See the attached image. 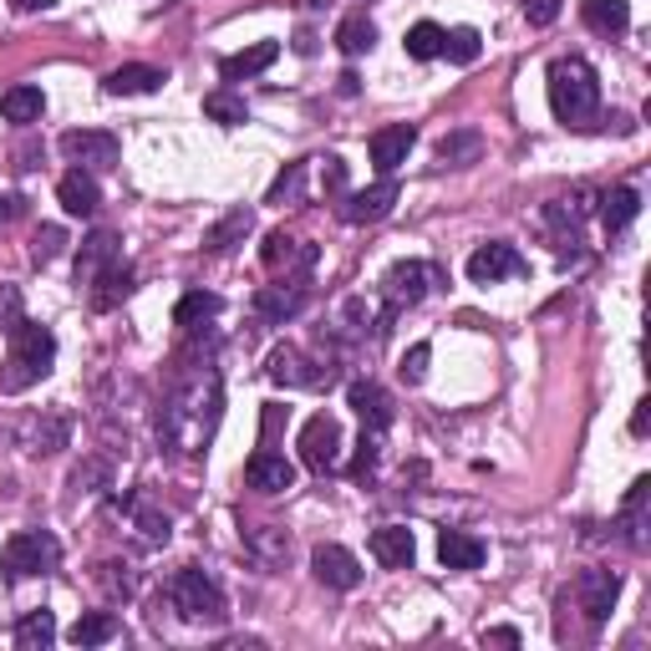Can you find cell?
<instances>
[{
  "instance_id": "1",
  "label": "cell",
  "mask_w": 651,
  "mask_h": 651,
  "mask_svg": "<svg viewBox=\"0 0 651 651\" xmlns=\"http://www.w3.org/2000/svg\"><path fill=\"white\" fill-rule=\"evenodd\" d=\"M219 402H225V388H219L214 356H204V351L199 356H178L174 392L158 407V443L178 458H199L209 448L214 427H219Z\"/></svg>"
},
{
  "instance_id": "2",
  "label": "cell",
  "mask_w": 651,
  "mask_h": 651,
  "mask_svg": "<svg viewBox=\"0 0 651 651\" xmlns=\"http://www.w3.org/2000/svg\"><path fill=\"white\" fill-rule=\"evenodd\" d=\"M550 107L565 127H596L601 113V82H596V66L586 56H555L550 62Z\"/></svg>"
},
{
  "instance_id": "3",
  "label": "cell",
  "mask_w": 651,
  "mask_h": 651,
  "mask_svg": "<svg viewBox=\"0 0 651 651\" xmlns=\"http://www.w3.org/2000/svg\"><path fill=\"white\" fill-rule=\"evenodd\" d=\"M6 337H11V351H6V366H0V392L16 397V392L37 388L41 376L51 372V362H56V337H51V326L25 321V316Z\"/></svg>"
},
{
  "instance_id": "4",
  "label": "cell",
  "mask_w": 651,
  "mask_h": 651,
  "mask_svg": "<svg viewBox=\"0 0 651 651\" xmlns=\"http://www.w3.org/2000/svg\"><path fill=\"white\" fill-rule=\"evenodd\" d=\"M168 601H174L178 616H188V621H209V627H219V621L229 616V601H225V590H219V580H214L209 570H199V565L174 570V580H168Z\"/></svg>"
},
{
  "instance_id": "5",
  "label": "cell",
  "mask_w": 651,
  "mask_h": 651,
  "mask_svg": "<svg viewBox=\"0 0 651 651\" xmlns=\"http://www.w3.org/2000/svg\"><path fill=\"white\" fill-rule=\"evenodd\" d=\"M0 565L11 576H51L62 565V539L51 535V529H16L6 539V550H0Z\"/></svg>"
},
{
  "instance_id": "6",
  "label": "cell",
  "mask_w": 651,
  "mask_h": 651,
  "mask_svg": "<svg viewBox=\"0 0 651 651\" xmlns=\"http://www.w3.org/2000/svg\"><path fill=\"white\" fill-rule=\"evenodd\" d=\"M296 448H301V464L311 468V474H331V468H341V423L331 413L306 417Z\"/></svg>"
},
{
  "instance_id": "7",
  "label": "cell",
  "mask_w": 651,
  "mask_h": 651,
  "mask_svg": "<svg viewBox=\"0 0 651 651\" xmlns=\"http://www.w3.org/2000/svg\"><path fill=\"white\" fill-rule=\"evenodd\" d=\"M62 158L76 163V168H87V174H102V168H113L117 158H123V143L113 138V133H97V127H72V133H62Z\"/></svg>"
},
{
  "instance_id": "8",
  "label": "cell",
  "mask_w": 651,
  "mask_h": 651,
  "mask_svg": "<svg viewBox=\"0 0 651 651\" xmlns=\"http://www.w3.org/2000/svg\"><path fill=\"white\" fill-rule=\"evenodd\" d=\"M402 199V188L392 174H382L372 188H356V194H347V199L337 204V214L347 219V225H376V219H388L392 204Z\"/></svg>"
},
{
  "instance_id": "9",
  "label": "cell",
  "mask_w": 651,
  "mask_h": 651,
  "mask_svg": "<svg viewBox=\"0 0 651 651\" xmlns=\"http://www.w3.org/2000/svg\"><path fill=\"white\" fill-rule=\"evenodd\" d=\"M260 260H265V270H270V276L301 280L306 270H311V265H316V245H306V239L286 235V229H270V235H265V250H260Z\"/></svg>"
},
{
  "instance_id": "10",
  "label": "cell",
  "mask_w": 651,
  "mask_h": 651,
  "mask_svg": "<svg viewBox=\"0 0 651 651\" xmlns=\"http://www.w3.org/2000/svg\"><path fill=\"white\" fill-rule=\"evenodd\" d=\"M525 270H529L525 255L514 250V245H504V239H494V245H478V250L468 255V280H474V286L514 280V276H525Z\"/></svg>"
},
{
  "instance_id": "11",
  "label": "cell",
  "mask_w": 651,
  "mask_h": 651,
  "mask_svg": "<svg viewBox=\"0 0 651 651\" xmlns=\"http://www.w3.org/2000/svg\"><path fill=\"white\" fill-rule=\"evenodd\" d=\"M311 570L321 586L331 590H356L362 586V565H356V555L347 550V545H331V539H321L311 550Z\"/></svg>"
},
{
  "instance_id": "12",
  "label": "cell",
  "mask_w": 651,
  "mask_h": 651,
  "mask_svg": "<svg viewBox=\"0 0 651 651\" xmlns=\"http://www.w3.org/2000/svg\"><path fill=\"white\" fill-rule=\"evenodd\" d=\"M382 296H388V316L417 306L427 296V265L423 260H397L388 276H382Z\"/></svg>"
},
{
  "instance_id": "13",
  "label": "cell",
  "mask_w": 651,
  "mask_h": 651,
  "mask_svg": "<svg viewBox=\"0 0 651 651\" xmlns=\"http://www.w3.org/2000/svg\"><path fill=\"white\" fill-rule=\"evenodd\" d=\"M576 596H580V611H586L590 627H601L606 616L616 611V596H621V576L616 570H586L576 580Z\"/></svg>"
},
{
  "instance_id": "14",
  "label": "cell",
  "mask_w": 651,
  "mask_h": 651,
  "mask_svg": "<svg viewBox=\"0 0 651 651\" xmlns=\"http://www.w3.org/2000/svg\"><path fill=\"white\" fill-rule=\"evenodd\" d=\"M265 372H270V382H280V388H326V382H331V372H316V362L301 347H276Z\"/></svg>"
},
{
  "instance_id": "15",
  "label": "cell",
  "mask_w": 651,
  "mask_h": 651,
  "mask_svg": "<svg viewBox=\"0 0 651 651\" xmlns=\"http://www.w3.org/2000/svg\"><path fill=\"white\" fill-rule=\"evenodd\" d=\"M245 484H250L255 494H290V488H296V464H290L286 453L260 448L250 464H245Z\"/></svg>"
},
{
  "instance_id": "16",
  "label": "cell",
  "mask_w": 651,
  "mask_h": 651,
  "mask_svg": "<svg viewBox=\"0 0 651 651\" xmlns=\"http://www.w3.org/2000/svg\"><path fill=\"white\" fill-rule=\"evenodd\" d=\"M347 402H351V413L362 417L366 433H388V427H392V397H388V388H376V382H351Z\"/></svg>"
},
{
  "instance_id": "17",
  "label": "cell",
  "mask_w": 651,
  "mask_h": 651,
  "mask_svg": "<svg viewBox=\"0 0 651 651\" xmlns=\"http://www.w3.org/2000/svg\"><path fill=\"white\" fill-rule=\"evenodd\" d=\"M113 260H123V239H117L113 229H92V235L82 239V255H76V286L87 290L92 276L107 270Z\"/></svg>"
},
{
  "instance_id": "18",
  "label": "cell",
  "mask_w": 651,
  "mask_h": 651,
  "mask_svg": "<svg viewBox=\"0 0 651 651\" xmlns=\"http://www.w3.org/2000/svg\"><path fill=\"white\" fill-rule=\"evenodd\" d=\"M301 306H306V286H301V280H280V286H265L260 296H255V311H260V321H270V326L296 321V316H301Z\"/></svg>"
},
{
  "instance_id": "19",
  "label": "cell",
  "mask_w": 651,
  "mask_h": 651,
  "mask_svg": "<svg viewBox=\"0 0 651 651\" xmlns=\"http://www.w3.org/2000/svg\"><path fill=\"white\" fill-rule=\"evenodd\" d=\"M372 555L376 565H388V570H407L417 560V539L407 525H382L372 529Z\"/></svg>"
},
{
  "instance_id": "20",
  "label": "cell",
  "mask_w": 651,
  "mask_h": 651,
  "mask_svg": "<svg viewBox=\"0 0 651 651\" xmlns=\"http://www.w3.org/2000/svg\"><path fill=\"white\" fill-rule=\"evenodd\" d=\"M56 199H62V209L72 214V219H92L102 204V188L87 168H72V174H62V184H56Z\"/></svg>"
},
{
  "instance_id": "21",
  "label": "cell",
  "mask_w": 651,
  "mask_h": 651,
  "mask_svg": "<svg viewBox=\"0 0 651 651\" xmlns=\"http://www.w3.org/2000/svg\"><path fill=\"white\" fill-rule=\"evenodd\" d=\"M127 290H133V270H127V260H113L107 270H97L87 286V306L92 311H117V306L127 301Z\"/></svg>"
},
{
  "instance_id": "22",
  "label": "cell",
  "mask_w": 651,
  "mask_h": 651,
  "mask_svg": "<svg viewBox=\"0 0 651 651\" xmlns=\"http://www.w3.org/2000/svg\"><path fill=\"white\" fill-rule=\"evenodd\" d=\"M239 539H245V550H250L265 570H280V565L290 560V535L280 525H245Z\"/></svg>"
},
{
  "instance_id": "23",
  "label": "cell",
  "mask_w": 651,
  "mask_h": 651,
  "mask_svg": "<svg viewBox=\"0 0 651 651\" xmlns=\"http://www.w3.org/2000/svg\"><path fill=\"white\" fill-rule=\"evenodd\" d=\"M413 148H417V133H413L407 123L372 133V163H376V174H397V168L407 163V153H413Z\"/></svg>"
},
{
  "instance_id": "24",
  "label": "cell",
  "mask_w": 651,
  "mask_h": 651,
  "mask_svg": "<svg viewBox=\"0 0 651 651\" xmlns=\"http://www.w3.org/2000/svg\"><path fill=\"white\" fill-rule=\"evenodd\" d=\"M484 539H474V535H464V529H443L438 535V560H443V570H478L484 565Z\"/></svg>"
},
{
  "instance_id": "25",
  "label": "cell",
  "mask_w": 651,
  "mask_h": 651,
  "mask_svg": "<svg viewBox=\"0 0 651 651\" xmlns=\"http://www.w3.org/2000/svg\"><path fill=\"white\" fill-rule=\"evenodd\" d=\"M41 113H46V97H41V87H31V82H16V87L0 92V117L16 127L25 123H41Z\"/></svg>"
},
{
  "instance_id": "26",
  "label": "cell",
  "mask_w": 651,
  "mask_h": 651,
  "mask_svg": "<svg viewBox=\"0 0 651 651\" xmlns=\"http://www.w3.org/2000/svg\"><path fill=\"white\" fill-rule=\"evenodd\" d=\"M127 519H133V529H138L148 545H168V535H174V519L158 509L153 499H143V494H127Z\"/></svg>"
},
{
  "instance_id": "27",
  "label": "cell",
  "mask_w": 651,
  "mask_h": 651,
  "mask_svg": "<svg viewBox=\"0 0 651 651\" xmlns=\"http://www.w3.org/2000/svg\"><path fill=\"white\" fill-rule=\"evenodd\" d=\"M163 82H168L163 66H117L102 87H107V97H143V92H158Z\"/></svg>"
},
{
  "instance_id": "28",
  "label": "cell",
  "mask_w": 651,
  "mask_h": 651,
  "mask_svg": "<svg viewBox=\"0 0 651 651\" xmlns=\"http://www.w3.org/2000/svg\"><path fill=\"white\" fill-rule=\"evenodd\" d=\"M276 56H280L276 41H255V46H245V51H235V56H225V62H219V76H225V82H245V76H260L265 66L276 62Z\"/></svg>"
},
{
  "instance_id": "29",
  "label": "cell",
  "mask_w": 651,
  "mask_h": 651,
  "mask_svg": "<svg viewBox=\"0 0 651 651\" xmlns=\"http://www.w3.org/2000/svg\"><path fill=\"white\" fill-rule=\"evenodd\" d=\"M250 229H255V214L245 209V204H239V209H229L225 219H219V225H214L209 235H204V250H209V255L235 250V245H245V235H250Z\"/></svg>"
},
{
  "instance_id": "30",
  "label": "cell",
  "mask_w": 651,
  "mask_h": 651,
  "mask_svg": "<svg viewBox=\"0 0 651 651\" xmlns=\"http://www.w3.org/2000/svg\"><path fill=\"white\" fill-rule=\"evenodd\" d=\"M580 21H586L590 31H601V37H621L631 25V6L627 0H586V6H580Z\"/></svg>"
},
{
  "instance_id": "31",
  "label": "cell",
  "mask_w": 651,
  "mask_h": 651,
  "mask_svg": "<svg viewBox=\"0 0 651 651\" xmlns=\"http://www.w3.org/2000/svg\"><path fill=\"white\" fill-rule=\"evenodd\" d=\"M66 438H72V417L46 413V417H31V438H25V448L31 453H62Z\"/></svg>"
},
{
  "instance_id": "32",
  "label": "cell",
  "mask_w": 651,
  "mask_h": 651,
  "mask_svg": "<svg viewBox=\"0 0 651 651\" xmlns=\"http://www.w3.org/2000/svg\"><path fill=\"white\" fill-rule=\"evenodd\" d=\"M647 494H651V484L647 478H637L631 494H627V504H621V529H627L631 550H647Z\"/></svg>"
},
{
  "instance_id": "33",
  "label": "cell",
  "mask_w": 651,
  "mask_h": 651,
  "mask_svg": "<svg viewBox=\"0 0 651 651\" xmlns=\"http://www.w3.org/2000/svg\"><path fill=\"white\" fill-rule=\"evenodd\" d=\"M637 214H641V194L631 184L606 188V194H601V225L611 229V235H616V229H627Z\"/></svg>"
},
{
  "instance_id": "34",
  "label": "cell",
  "mask_w": 651,
  "mask_h": 651,
  "mask_svg": "<svg viewBox=\"0 0 651 651\" xmlns=\"http://www.w3.org/2000/svg\"><path fill=\"white\" fill-rule=\"evenodd\" d=\"M219 311H225V301H219L214 290H188L184 301L174 306V326H184V331H199V326L214 321Z\"/></svg>"
},
{
  "instance_id": "35",
  "label": "cell",
  "mask_w": 651,
  "mask_h": 651,
  "mask_svg": "<svg viewBox=\"0 0 651 651\" xmlns=\"http://www.w3.org/2000/svg\"><path fill=\"white\" fill-rule=\"evenodd\" d=\"M337 46H341V56H362V51H372L376 46L372 16H366V11H351L347 21L337 25Z\"/></svg>"
},
{
  "instance_id": "36",
  "label": "cell",
  "mask_w": 651,
  "mask_h": 651,
  "mask_svg": "<svg viewBox=\"0 0 651 651\" xmlns=\"http://www.w3.org/2000/svg\"><path fill=\"white\" fill-rule=\"evenodd\" d=\"M56 641V616L51 611H25L16 621V647L21 651H46Z\"/></svg>"
},
{
  "instance_id": "37",
  "label": "cell",
  "mask_w": 651,
  "mask_h": 651,
  "mask_svg": "<svg viewBox=\"0 0 651 651\" xmlns=\"http://www.w3.org/2000/svg\"><path fill=\"white\" fill-rule=\"evenodd\" d=\"M117 616L113 611H87V616H76V627L66 631L72 637V647H102V641H113L117 637Z\"/></svg>"
},
{
  "instance_id": "38",
  "label": "cell",
  "mask_w": 651,
  "mask_h": 651,
  "mask_svg": "<svg viewBox=\"0 0 651 651\" xmlns=\"http://www.w3.org/2000/svg\"><path fill=\"white\" fill-rule=\"evenodd\" d=\"M204 117H214L219 127H239V123H250V102L235 97V92H209L204 97Z\"/></svg>"
},
{
  "instance_id": "39",
  "label": "cell",
  "mask_w": 651,
  "mask_h": 651,
  "mask_svg": "<svg viewBox=\"0 0 651 651\" xmlns=\"http://www.w3.org/2000/svg\"><path fill=\"white\" fill-rule=\"evenodd\" d=\"M402 46H407V56H413V62H433V56H443V25L438 21H417Z\"/></svg>"
},
{
  "instance_id": "40",
  "label": "cell",
  "mask_w": 651,
  "mask_h": 651,
  "mask_svg": "<svg viewBox=\"0 0 651 651\" xmlns=\"http://www.w3.org/2000/svg\"><path fill=\"white\" fill-rule=\"evenodd\" d=\"M478 51H484V41H478L474 25H458V31H443V56L458 66H474Z\"/></svg>"
},
{
  "instance_id": "41",
  "label": "cell",
  "mask_w": 651,
  "mask_h": 651,
  "mask_svg": "<svg viewBox=\"0 0 651 651\" xmlns=\"http://www.w3.org/2000/svg\"><path fill=\"white\" fill-rule=\"evenodd\" d=\"M478 148H484V138H478L474 127H464V133H448V138L438 143V158L448 163V168H464V163L478 158Z\"/></svg>"
},
{
  "instance_id": "42",
  "label": "cell",
  "mask_w": 651,
  "mask_h": 651,
  "mask_svg": "<svg viewBox=\"0 0 651 651\" xmlns=\"http://www.w3.org/2000/svg\"><path fill=\"white\" fill-rule=\"evenodd\" d=\"M306 188V163H286V174L270 184V194H265V204H296Z\"/></svg>"
},
{
  "instance_id": "43",
  "label": "cell",
  "mask_w": 651,
  "mask_h": 651,
  "mask_svg": "<svg viewBox=\"0 0 651 651\" xmlns=\"http://www.w3.org/2000/svg\"><path fill=\"white\" fill-rule=\"evenodd\" d=\"M62 250H66L62 225H41V229H37V239H31V260H37V265H51Z\"/></svg>"
},
{
  "instance_id": "44",
  "label": "cell",
  "mask_w": 651,
  "mask_h": 651,
  "mask_svg": "<svg viewBox=\"0 0 651 651\" xmlns=\"http://www.w3.org/2000/svg\"><path fill=\"white\" fill-rule=\"evenodd\" d=\"M427 356H433V347H427V341H417V347L402 356L397 372H402V382H407V388H417V382L427 376Z\"/></svg>"
},
{
  "instance_id": "45",
  "label": "cell",
  "mask_w": 651,
  "mask_h": 651,
  "mask_svg": "<svg viewBox=\"0 0 651 651\" xmlns=\"http://www.w3.org/2000/svg\"><path fill=\"white\" fill-rule=\"evenodd\" d=\"M382 433H366L362 427V453H356V464H351V478H372L376 474V453H382Z\"/></svg>"
},
{
  "instance_id": "46",
  "label": "cell",
  "mask_w": 651,
  "mask_h": 651,
  "mask_svg": "<svg viewBox=\"0 0 651 651\" xmlns=\"http://www.w3.org/2000/svg\"><path fill=\"white\" fill-rule=\"evenodd\" d=\"M117 570H123V565H113V560L97 565V586L107 590V596H123L127 601V596H133V576H117Z\"/></svg>"
},
{
  "instance_id": "47",
  "label": "cell",
  "mask_w": 651,
  "mask_h": 651,
  "mask_svg": "<svg viewBox=\"0 0 651 651\" xmlns=\"http://www.w3.org/2000/svg\"><path fill=\"white\" fill-rule=\"evenodd\" d=\"M525 21L529 25H555L560 21V0H525Z\"/></svg>"
},
{
  "instance_id": "48",
  "label": "cell",
  "mask_w": 651,
  "mask_h": 651,
  "mask_svg": "<svg viewBox=\"0 0 651 651\" xmlns=\"http://www.w3.org/2000/svg\"><path fill=\"white\" fill-rule=\"evenodd\" d=\"M107 478H113V474H107V464H102V458H92V464H82V468L72 474V488H82V484H107Z\"/></svg>"
},
{
  "instance_id": "49",
  "label": "cell",
  "mask_w": 651,
  "mask_h": 651,
  "mask_svg": "<svg viewBox=\"0 0 651 651\" xmlns=\"http://www.w3.org/2000/svg\"><path fill=\"white\" fill-rule=\"evenodd\" d=\"M321 184L331 188V194H341V188H347V163H341V158H326V168H321Z\"/></svg>"
},
{
  "instance_id": "50",
  "label": "cell",
  "mask_w": 651,
  "mask_h": 651,
  "mask_svg": "<svg viewBox=\"0 0 651 651\" xmlns=\"http://www.w3.org/2000/svg\"><path fill=\"white\" fill-rule=\"evenodd\" d=\"M21 214H25V199H21V194H6V199H0V229L16 225Z\"/></svg>"
},
{
  "instance_id": "51",
  "label": "cell",
  "mask_w": 651,
  "mask_h": 651,
  "mask_svg": "<svg viewBox=\"0 0 651 651\" xmlns=\"http://www.w3.org/2000/svg\"><path fill=\"white\" fill-rule=\"evenodd\" d=\"M484 641H494V647H519V631H514V627H494V631H484Z\"/></svg>"
},
{
  "instance_id": "52",
  "label": "cell",
  "mask_w": 651,
  "mask_h": 651,
  "mask_svg": "<svg viewBox=\"0 0 651 651\" xmlns=\"http://www.w3.org/2000/svg\"><path fill=\"white\" fill-rule=\"evenodd\" d=\"M11 6H16V11H25V16H31V11H51L56 0H11Z\"/></svg>"
},
{
  "instance_id": "53",
  "label": "cell",
  "mask_w": 651,
  "mask_h": 651,
  "mask_svg": "<svg viewBox=\"0 0 651 651\" xmlns=\"http://www.w3.org/2000/svg\"><path fill=\"white\" fill-rule=\"evenodd\" d=\"M631 433H637V438L647 433V402H637V413H631Z\"/></svg>"
}]
</instances>
